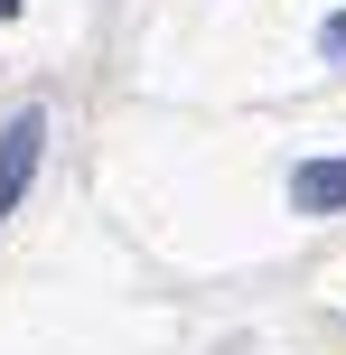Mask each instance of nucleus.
<instances>
[{
  "label": "nucleus",
  "instance_id": "1",
  "mask_svg": "<svg viewBox=\"0 0 346 355\" xmlns=\"http://www.w3.org/2000/svg\"><path fill=\"white\" fill-rule=\"evenodd\" d=\"M37 150H47V112H19V122L0 131V225H10V215H19V196H28Z\"/></svg>",
  "mask_w": 346,
  "mask_h": 355
},
{
  "label": "nucleus",
  "instance_id": "2",
  "mask_svg": "<svg viewBox=\"0 0 346 355\" xmlns=\"http://www.w3.org/2000/svg\"><path fill=\"white\" fill-rule=\"evenodd\" d=\"M291 206L300 215H337L346 206V159H300L291 168Z\"/></svg>",
  "mask_w": 346,
  "mask_h": 355
},
{
  "label": "nucleus",
  "instance_id": "3",
  "mask_svg": "<svg viewBox=\"0 0 346 355\" xmlns=\"http://www.w3.org/2000/svg\"><path fill=\"white\" fill-rule=\"evenodd\" d=\"M328 56H346V10H337V19H328Z\"/></svg>",
  "mask_w": 346,
  "mask_h": 355
},
{
  "label": "nucleus",
  "instance_id": "4",
  "mask_svg": "<svg viewBox=\"0 0 346 355\" xmlns=\"http://www.w3.org/2000/svg\"><path fill=\"white\" fill-rule=\"evenodd\" d=\"M0 19H19V0H0Z\"/></svg>",
  "mask_w": 346,
  "mask_h": 355
}]
</instances>
